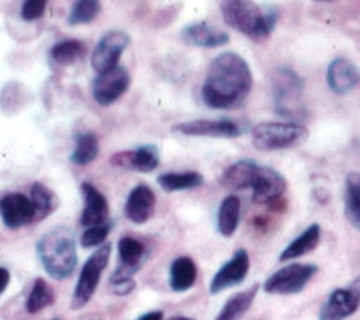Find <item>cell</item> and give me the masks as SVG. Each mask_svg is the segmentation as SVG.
<instances>
[{
  "label": "cell",
  "instance_id": "cell-1",
  "mask_svg": "<svg viewBox=\"0 0 360 320\" xmlns=\"http://www.w3.org/2000/svg\"><path fill=\"white\" fill-rule=\"evenodd\" d=\"M253 88L251 68L238 53L226 51L211 60L202 84V101L211 110H235Z\"/></svg>",
  "mask_w": 360,
  "mask_h": 320
},
{
  "label": "cell",
  "instance_id": "cell-2",
  "mask_svg": "<svg viewBox=\"0 0 360 320\" xmlns=\"http://www.w3.org/2000/svg\"><path fill=\"white\" fill-rule=\"evenodd\" d=\"M220 184L228 189H251V198L259 206L277 202L288 189V182L271 167L259 166L251 158H242L226 169L220 177Z\"/></svg>",
  "mask_w": 360,
  "mask_h": 320
},
{
  "label": "cell",
  "instance_id": "cell-3",
  "mask_svg": "<svg viewBox=\"0 0 360 320\" xmlns=\"http://www.w3.org/2000/svg\"><path fill=\"white\" fill-rule=\"evenodd\" d=\"M222 18L229 27L253 40H266L275 30L278 11L273 6H260L251 0L220 2Z\"/></svg>",
  "mask_w": 360,
  "mask_h": 320
},
{
  "label": "cell",
  "instance_id": "cell-4",
  "mask_svg": "<svg viewBox=\"0 0 360 320\" xmlns=\"http://www.w3.org/2000/svg\"><path fill=\"white\" fill-rule=\"evenodd\" d=\"M37 255L44 271L55 281H66L79 262L75 238L68 228H55L37 242Z\"/></svg>",
  "mask_w": 360,
  "mask_h": 320
},
{
  "label": "cell",
  "instance_id": "cell-5",
  "mask_svg": "<svg viewBox=\"0 0 360 320\" xmlns=\"http://www.w3.org/2000/svg\"><path fill=\"white\" fill-rule=\"evenodd\" d=\"M308 139V129L299 122H260L251 129V142L260 151L297 148Z\"/></svg>",
  "mask_w": 360,
  "mask_h": 320
},
{
  "label": "cell",
  "instance_id": "cell-6",
  "mask_svg": "<svg viewBox=\"0 0 360 320\" xmlns=\"http://www.w3.org/2000/svg\"><path fill=\"white\" fill-rule=\"evenodd\" d=\"M111 248L113 246L110 242H105L84 262L75 291H73V297H71V309H80L93 298L98 284H101L102 273H104V269L108 268V262H110Z\"/></svg>",
  "mask_w": 360,
  "mask_h": 320
},
{
  "label": "cell",
  "instance_id": "cell-7",
  "mask_svg": "<svg viewBox=\"0 0 360 320\" xmlns=\"http://www.w3.org/2000/svg\"><path fill=\"white\" fill-rule=\"evenodd\" d=\"M304 82L293 70L281 68L273 75V95H275V110L282 117L297 119L304 113L302 108Z\"/></svg>",
  "mask_w": 360,
  "mask_h": 320
},
{
  "label": "cell",
  "instance_id": "cell-8",
  "mask_svg": "<svg viewBox=\"0 0 360 320\" xmlns=\"http://www.w3.org/2000/svg\"><path fill=\"white\" fill-rule=\"evenodd\" d=\"M316 271L315 264H288L268 276L262 290L268 295H297L311 282Z\"/></svg>",
  "mask_w": 360,
  "mask_h": 320
},
{
  "label": "cell",
  "instance_id": "cell-9",
  "mask_svg": "<svg viewBox=\"0 0 360 320\" xmlns=\"http://www.w3.org/2000/svg\"><path fill=\"white\" fill-rule=\"evenodd\" d=\"M360 307V276L352 284L337 288L328 295L319 309V320H346L355 315Z\"/></svg>",
  "mask_w": 360,
  "mask_h": 320
},
{
  "label": "cell",
  "instance_id": "cell-10",
  "mask_svg": "<svg viewBox=\"0 0 360 320\" xmlns=\"http://www.w3.org/2000/svg\"><path fill=\"white\" fill-rule=\"evenodd\" d=\"M129 35L122 30H111L108 31L101 40L98 44L95 46L91 53V68L95 70V73L101 75L105 73V71L113 70V68L120 66V57L122 53L128 49Z\"/></svg>",
  "mask_w": 360,
  "mask_h": 320
},
{
  "label": "cell",
  "instance_id": "cell-11",
  "mask_svg": "<svg viewBox=\"0 0 360 320\" xmlns=\"http://www.w3.org/2000/svg\"><path fill=\"white\" fill-rule=\"evenodd\" d=\"M131 84V75L124 66H117L105 73L97 75L91 82V95L98 105L108 108L115 104L128 91Z\"/></svg>",
  "mask_w": 360,
  "mask_h": 320
},
{
  "label": "cell",
  "instance_id": "cell-12",
  "mask_svg": "<svg viewBox=\"0 0 360 320\" xmlns=\"http://www.w3.org/2000/svg\"><path fill=\"white\" fill-rule=\"evenodd\" d=\"M173 132L186 136H210V139H237L244 133L240 124L229 119H197L173 126Z\"/></svg>",
  "mask_w": 360,
  "mask_h": 320
},
{
  "label": "cell",
  "instance_id": "cell-13",
  "mask_svg": "<svg viewBox=\"0 0 360 320\" xmlns=\"http://www.w3.org/2000/svg\"><path fill=\"white\" fill-rule=\"evenodd\" d=\"M0 219L6 228L20 229L35 222V207L30 197L22 193H8L0 198Z\"/></svg>",
  "mask_w": 360,
  "mask_h": 320
},
{
  "label": "cell",
  "instance_id": "cell-14",
  "mask_svg": "<svg viewBox=\"0 0 360 320\" xmlns=\"http://www.w3.org/2000/svg\"><path fill=\"white\" fill-rule=\"evenodd\" d=\"M250 273V255L246 250H237L231 259L213 275L210 284V293L217 295L220 291L238 286L246 281Z\"/></svg>",
  "mask_w": 360,
  "mask_h": 320
},
{
  "label": "cell",
  "instance_id": "cell-15",
  "mask_svg": "<svg viewBox=\"0 0 360 320\" xmlns=\"http://www.w3.org/2000/svg\"><path fill=\"white\" fill-rule=\"evenodd\" d=\"M110 162L117 167L128 169V172L151 173L160 164V155H158L157 146L148 144L136 149H126V151L113 153Z\"/></svg>",
  "mask_w": 360,
  "mask_h": 320
},
{
  "label": "cell",
  "instance_id": "cell-16",
  "mask_svg": "<svg viewBox=\"0 0 360 320\" xmlns=\"http://www.w3.org/2000/svg\"><path fill=\"white\" fill-rule=\"evenodd\" d=\"M84 197V210L80 215V224L84 228H93L110 222V204L108 198L98 191L91 182H82L80 186Z\"/></svg>",
  "mask_w": 360,
  "mask_h": 320
},
{
  "label": "cell",
  "instance_id": "cell-17",
  "mask_svg": "<svg viewBox=\"0 0 360 320\" xmlns=\"http://www.w3.org/2000/svg\"><path fill=\"white\" fill-rule=\"evenodd\" d=\"M146 246L139 238L122 237L119 241V259L120 266L113 271L110 281H120V279H133L146 260Z\"/></svg>",
  "mask_w": 360,
  "mask_h": 320
},
{
  "label": "cell",
  "instance_id": "cell-18",
  "mask_svg": "<svg viewBox=\"0 0 360 320\" xmlns=\"http://www.w3.org/2000/svg\"><path fill=\"white\" fill-rule=\"evenodd\" d=\"M326 80L335 95H347L360 84V70L352 60L338 57L328 66Z\"/></svg>",
  "mask_w": 360,
  "mask_h": 320
},
{
  "label": "cell",
  "instance_id": "cell-19",
  "mask_svg": "<svg viewBox=\"0 0 360 320\" xmlns=\"http://www.w3.org/2000/svg\"><path fill=\"white\" fill-rule=\"evenodd\" d=\"M155 207H157V197H155L153 189L150 186L139 184L128 195V200L124 206V215L133 224H146L155 215Z\"/></svg>",
  "mask_w": 360,
  "mask_h": 320
},
{
  "label": "cell",
  "instance_id": "cell-20",
  "mask_svg": "<svg viewBox=\"0 0 360 320\" xmlns=\"http://www.w3.org/2000/svg\"><path fill=\"white\" fill-rule=\"evenodd\" d=\"M182 40L186 44L197 46V48H219L229 42V35L226 31L217 30L207 23L189 24L182 30Z\"/></svg>",
  "mask_w": 360,
  "mask_h": 320
},
{
  "label": "cell",
  "instance_id": "cell-21",
  "mask_svg": "<svg viewBox=\"0 0 360 320\" xmlns=\"http://www.w3.org/2000/svg\"><path fill=\"white\" fill-rule=\"evenodd\" d=\"M197 276L198 269L195 260L189 257H179L169 266V288L175 293H184L189 288H193Z\"/></svg>",
  "mask_w": 360,
  "mask_h": 320
},
{
  "label": "cell",
  "instance_id": "cell-22",
  "mask_svg": "<svg viewBox=\"0 0 360 320\" xmlns=\"http://www.w3.org/2000/svg\"><path fill=\"white\" fill-rule=\"evenodd\" d=\"M259 290L260 286L253 284L250 290L231 295V297L226 300L224 306H222V309L219 312V315L215 316V320H240L242 316L250 312V307L253 306Z\"/></svg>",
  "mask_w": 360,
  "mask_h": 320
},
{
  "label": "cell",
  "instance_id": "cell-23",
  "mask_svg": "<svg viewBox=\"0 0 360 320\" xmlns=\"http://www.w3.org/2000/svg\"><path fill=\"white\" fill-rule=\"evenodd\" d=\"M319 242H321V226L311 224L291 244H288V248L281 255V262H290V260L311 253L319 246Z\"/></svg>",
  "mask_w": 360,
  "mask_h": 320
},
{
  "label": "cell",
  "instance_id": "cell-24",
  "mask_svg": "<svg viewBox=\"0 0 360 320\" xmlns=\"http://www.w3.org/2000/svg\"><path fill=\"white\" fill-rule=\"evenodd\" d=\"M240 222V198L237 195H228L220 202L219 215H217V229L222 237L229 238L235 235Z\"/></svg>",
  "mask_w": 360,
  "mask_h": 320
},
{
  "label": "cell",
  "instance_id": "cell-25",
  "mask_svg": "<svg viewBox=\"0 0 360 320\" xmlns=\"http://www.w3.org/2000/svg\"><path fill=\"white\" fill-rule=\"evenodd\" d=\"M158 184L164 191H186V189H197L204 184V177L198 172H167L158 177Z\"/></svg>",
  "mask_w": 360,
  "mask_h": 320
},
{
  "label": "cell",
  "instance_id": "cell-26",
  "mask_svg": "<svg viewBox=\"0 0 360 320\" xmlns=\"http://www.w3.org/2000/svg\"><path fill=\"white\" fill-rule=\"evenodd\" d=\"M344 215L347 222L360 231V173H349L346 177Z\"/></svg>",
  "mask_w": 360,
  "mask_h": 320
},
{
  "label": "cell",
  "instance_id": "cell-27",
  "mask_svg": "<svg viewBox=\"0 0 360 320\" xmlns=\"http://www.w3.org/2000/svg\"><path fill=\"white\" fill-rule=\"evenodd\" d=\"M98 151H101V144H98V136L95 133H79L75 136V149H73L70 160L75 166H88L98 157Z\"/></svg>",
  "mask_w": 360,
  "mask_h": 320
},
{
  "label": "cell",
  "instance_id": "cell-28",
  "mask_svg": "<svg viewBox=\"0 0 360 320\" xmlns=\"http://www.w3.org/2000/svg\"><path fill=\"white\" fill-rule=\"evenodd\" d=\"M30 198L33 202V207H35V222H42L44 219H48L53 211L58 207L57 195L53 193L51 189L42 184V182H35L31 186Z\"/></svg>",
  "mask_w": 360,
  "mask_h": 320
},
{
  "label": "cell",
  "instance_id": "cell-29",
  "mask_svg": "<svg viewBox=\"0 0 360 320\" xmlns=\"http://www.w3.org/2000/svg\"><path fill=\"white\" fill-rule=\"evenodd\" d=\"M84 55H86V46L82 40L75 39L62 40L49 49V58L57 66H71V64L79 62Z\"/></svg>",
  "mask_w": 360,
  "mask_h": 320
},
{
  "label": "cell",
  "instance_id": "cell-30",
  "mask_svg": "<svg viewBox=\"0 0 360 320\" xmlns=\"http://www.w3.org/2000/svg\"><path fill=\"white\" fill-rule=\"evenodd\" d=\"M53 302H55V291H53L51 286L44 279H35L30 295H27L26 312L30 315H37V313L44 312L46 307L51 306Z\"/></svg>",
  "mask_w": 360,
  "mask_h": 320
},
{
  "label": "cell",
  "instance_id": "cell-31",
  "mask_svg": "<svg viewBox=\"0 0 360 320\" xmlns=\"http://www.w3.org/2000/svg\"><path fill=\"white\" fill-rule=\"evenodd\" d=\"M101 2L98 0H79L75 2L73 9H71L70 17H68V24L70 26H79V24L93 23L101 13Z\"/></svg>",
  "mask_w": 360,
  "mask_h": 320
},
{
  "label": "cell",
  "instance_id": "cell-32",
  "mask_svg": "<svg viewBox=\"0 0 360 320\" xmlns=\"http://www.w3.org/2000/svg\"><path fill=\"white\" fill-rule=\"evenodd\" d=\"M111 228H113V222H105L101 224V226H93V228H86L80 237V246L82 248H97L105 244L108 237H110Z\"/></svg>",
  "mask_w": 360,
  "mask_h": 320
},
{
  "label": "cell",
  "instance_id": "cell-33",
  "mask_svg": "<svg viewBox=\"0 0 360 320\" xmlns=\"http://www.w3.org/2000/svg\"><path fill=\"white\" fill-rule=\"evenodd\" d=\"M48 2L46 0H26L20 8V18L26 23H35L39 18H42Z\"/></svg>",
  "mask_w": 360,
  "mask_h": 320
},
{
  "label": "cell",
  "instance_id": "cell-34",
  "mask_svg": "<svg viewBox=\"0 0 360 320\" xmlns=\"http://www.w3.org/2000/svg\"><path fill=\"white\" fill-rule=\"evenodd\" d=\"M113 293L117 295H129L135 290V281L133 279H120V281H110Z\"/></svg>",
  "mask_w": 360,
  "mask_h": 320
},
{
  "label": "cell",
  "instance_id": "cell-35",
  "mask_svg": "<svg viewBox=\"0 0 360 320\" xmlns=\"http://www.w3.org/2000/svg\"><path fill=\"white\" fill-rule=\"evenodd\" d=\"M9 281H11V275H9V271L6 268H2V266H0V295L8 290Z\"/></svg>",
  "mask_w": 360,
  "mask_h": 320
},
{
  "label": "cell",
  "instance_id": "cell-36",
  "mask_svg": "<svg viewBox=\"0 0 360 320\" xmlns=\"http://www.w3.org/2000/svg\"><path fill=\"white\" fill-rule=\"evenodd\" d=\"M136 320H164V313L162 312H150V313H146V315L139 316Z\"/></svg>",
  "mask_w": 360,
  "mask_h": 320
},
{
  "label": "cell",
  "instance_id": "cell-37",
  "mask_svg": "<svg viewBox=\"0 0 360 320\" xmlns=\"http://www.w3.org/2000/svg\"><path fill=\"white\" fill-rule=\"evenodd\" d=\"M167 320H193V319H189V316H172V319H167Z\"/></svg>",
  "mask_w": 360,
  "mask_h": 320
},
{
  "label": "cell",
  "instance_id": "cell-38",
  "mask_svg": "<svg viewBox=\"0 0 360 320\" xmlns=\"http://www.w3.org/2000/svg\"><path fill=\"white\" fill-rule=\"evenodd\" d=\"M53 320H58V319H53Z\"/></svg>",
  "mask_w": 360,
  "mask_h": 320
}]
</instances>
